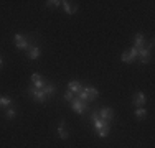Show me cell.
Segmentation results:
<instances>
[{
	"instance_id": "cell-3",
	"label": "cell",
	"mask_w": 155,
	"mask_h": 148,
	"mask_svg": "<svg viewBox=\"0 0 155 148\" xmlns=\"http://www.w3.org/2000/svg\"><path fill=\"white\" fill-rule=\"evenodd\" d=\"M27 92L31 95V99L35 102H40V104H43V102H46L48 101V97H46V94L43 92V89H35L33 86H30L27 89Z\"/></svg>"
},
{
	"instance_id": "cell-6",
	"label": "cell",
	"mask_w": 155,
	"mask_h": 148,
	"mask_svg": "<svg viewBox=\"0 0 155 148\" xmlns=\"http://www.w3.org/2000/svg\"><path fill=\"white\" fill-rule=\"evenodd\" d=\"M150 58H152V51L147 46H143L139 50V54H137V59H135V61H139L140 64H147V63L150 61Z\"/></svg>"
},
{
	"instance_id": "cell-12",
	"label": "cell",
	"mask_w": 155,
	"mask_h": 148,
	"mask_svg": "<svg viewBox=\"0 0 155 148\" xmlns=\"http://www.w3.org/2000/svg\"><path fill=\"white\" fill-rule=\"evenodd\" d=\"M64 125H66V122L61 118L60 124H58V135H60L61 140H68V138H69V133H68V130H66Z\"/></svg>"
},
{
	"instance_id": "cell-20",
	"label": "cell",
	"mask_w": 155,
	"mask_h": 148,
	"mask_svg": "<svg viewBox=\"0 0 155 148\" xmlns=\"http://www.w3.org/2000/svg\"><path fill=\"white\" fill-rule=\"evenodd\" d=\"M120 61L125 63V64H130V63H134V59L130 58V54H129L127 51H124V53L120 54Z\"/></svg>"
},
{
	"instance_id": "cell-23",
	"label": "cell",
	"mask_w": 155,
	"mask_h": 148,
	"mask_svg": "<svg viewBox=\"0 0 155 148\" xmlns=\"http://www.w3.org/2000/svg\"><path fill=\"white\" fill-rule=\"evenodd\" d=\"M127 53H129V54H130V58H132V59H134V61H135V59H137V54H139V48H135V46H132V48H130V50H129V51H127Z\"/></svg>"
},
{
	"instance_id": "cell-1",
	"label": "cell",
	"mask_w": 155,
	"mask_h": 148,
	"mask_svg": "<svg viewBox=\"0 0 155 148\" xmlns=\"http://www.w3.org/2000/svg\"><path fill=\"white\" fill-rule=\"evenodd\" d=\"M71 109L74 114H78V115H84V114H89V104H84L83 101H79L78 97H74L71 101Z\"/></svg>"
},
{
	"instance_id": "cell-17",
	"label": "cell",
	"mask_w": 155,
	"mask_h": 148,
	"mask_svg": "<svg viewBox=\"0 0 155 148\" xmlns=\"http://www.w3.org/2000/svg\"><path fill=\"white\" fill-rule=\"evenodd\" d=\"M78 99H79V101H83L84 104H89V95H87V92H86V87L81 89V92L78 94Z\"/></svg>"
},
{
	"instance_id": "cell-18",
	"label": "cell",
	"mask_w": 155,
	"mask_h": 148,
	"mask_svg": "<svg viewBox=\"0 0 155 148\" xmlns=\"http://www.w3.org/2000/svg\"><path fill=\"white\" fill-rule=\"evenodd\" d=\"M109 132H110V125H106L104 128H101V130L97 132V137H99V138H107Z\"/></svg>"
},
{
	"instance_id": "cell-14",
	"label": "cell",
	"mask_w": 155,
	"mask_h": 148,
	"mask_svg": "<svg viewBox=\"0 0 155 148\" xmlns=\"http://www.w3.org/2000/svg\"><path fill=\"white\" fill-rule=\"evenodd\" d=\"M43 92L46 94V97H48V99L53 97V95L56 94V86H53V84H48V82H46V86L43 87Z\"/></svg>"
},
{
	"instance_id": "cell-8",
	"label": "cell",
	"mask_w": 155,
	"mask_h": 148,
	"mask_svg": "<svg viewBox=\"0 0 155 148\" xmlns=\"http://www.w3.org/2000/svg\"><path fill=\"white\" fill-rule=\"evenodd\" d=\"M31 86L35 87V89H43L46 86V81H45V77L43 76H40L38 72H35V74H31Z\"/></svg>"
},
{
	"instance_id": "cell-5",
	"label": "cell",
	"mask_w": 155,
	"mask_h": 148,
	"mask_svg": "<svg viewBox=\"0 0 155 148\" xmlns=\"http://www.w3.org/2000/svg\"><path fill=\"white\" fill-rule=\"evenodd\" d=\"M145 104H147V95H145V92H142V91H137L134 95H132V105L137 109V107H145Z\"/></svg>"
},
{
	"instance_id": "cell-9",
	"label": "cell",
	"mask_w": 155,
	"mask_h": 148,
	"mask_svg": "<svg viewBox=\"0 0 155 148\" xmlns=\"http://www.w3.org/2000/svg\"><path fill=\"white\" fill-rule=\"evenodd\" d=\"M97 114H99V117L106 122H110L114 118V110L110 109V107H101V110H99Z\"/></svg>"
},
{
	"instance_id": "cell-2",
	"label": "cell",
	"mask_w": 155,
	"mask_h": 148,
	"mask_svg": "<svg viewBox=\"0 0 155 148\" xmlns=\"http://www.w3.org/2000/svg\"><path fill=\"white\" fill-rule=\"evenodd\" d=\"M13 43H15L17 50H25V51H27L28 48L31 46L30 38H28V36H25V35H21V33H17V35H13Z\"/></svg>"
},
{
	"instance_id": "cell-16",
	"label": "cell",
	"mask_w": 155,
	"mask_h": 148,
	"mask_svg": "<svg viewBox=\"0 0 155 148\" xmlns=\"http://www.w3.org/2000/svg\"><path fill=\"white\" fill-rule=\"evenodd\" d=\"M86 92H87V95H89V101H96V99L99 97V91H97L96 87L87 86V87H86Z\"/></svg>"
},
{
	"instance_id": "cell-25",
	"label": "cell",
	"mask_w": 155,
	"mask_h": 148,
	"mask_svg": "<svg viewBox=\"0 0 155 148\" xmlns=\"http://www.w3.org/2000/svg\"><path fill=\"white\" fill-rule=\"evenodd\" d=\"M2 66H3V58L0 56V68H2Z\"/></svg>"
},
{
	"instance_id": "cell-21",
	"label": "cell",
	"mask_w": 155,
	"mask_h": 148,
	"mask_svg": "<svg viewBox=\"0 0 155 148\" xmlns=\"http://www.w3.org/2000/svg\"><path fill=\"white\" fill-rule=\"evenodd\" d=\"M135 117H137V118L147 117V109H143V107H137V109H135Z\"/></svg>"
},
{
	"instance_id": "cell-10",
	"label": "cell",
	"mask_w": 155,
	"mask_h": 148,
	"mask_svg": "<svg viewBox=\"0 0 155 148\" xmlns=\"http://www.w3.org/2000/svg\"><path fill=\"white\" fill-rule=\"evenodd\" d=\"M81 89H83V84H81L79 81L73 79V81H69V82H68V91H71L74 95L79 94V92H81Z\"/></svg>"
},
{
	"instance_id": "cell-24",
	"label": "cell",
	"mask_w": 155,
	"mask_h": 148,
	"mask_svg": "<svg viewBox=\"0 0 155 148\" xmlns=\"http://www.w3.org/2000/svg\"><path fill=\"white\" fill-rule=\"evenodd\" d=\"M73 99H74V94H73L71 91H66L64 92V101H68V102H71Z\"/></svg>"
},
{
	"instance_id": "cell-13",
	"label": "cell",
	"mask_w": 155,
	"mask_h": 148,
	"mask_svg": "<svg viewBox=\"0 0 155 148\" xmlns=\"http://www.w3.org/2000/svg\"><path fill=\"white\" fill-rule=\"evenodd\" d=\"M134 46L139 48V50L145 46V36H143L142 33H135V36H134Z\"/></svg>"
},
{
	"instance_id": "cell-7",
	"label": "cell",
	"mask_w": 155,
	"mask_h": 148,
	"mask_svg": "<svg viewBox=\"0 0 155 148\" xmlns=\"http://www.w3.org/2000/svg\"><path fill=\"white\" fill-rule=\"evenodd\" d=\"M40 56H41V48L40 46H31L27 50V58L30 59V61H36V59H40Z\"/></svg>"
},
{
	"instance_id": "cell-19",
	"label": "cell",
	"mask_w": 155,
	"mask_h": 148,
	"mask_svg": "<svg viewBox=\"0 0 155 148\" xmlns=\"http://www.w3.org/2000/svg\"><path fill=\"white\" fill-rule=\"evenodd\" d=\"M17 117V110L12 109V107H8V109H5V118H8V120H12V118Z\"/></svg>"
},
{
	"instance_id": "cell-4",
	"label": "cell",
	"mask_w": 155,
	"mask_h": 148,
	"mask_svg": "<svg viewBox=\"0 0 155 148\" xmlns=\"http://www.w3.org/2000/svg\"><path fill=\"white\" fill-rule=\"evenodd\" d=\"M91 122H93V128L96 132H99L101 128H104L106 125H110V122H106L99 117L97 112H91Z\"/></svg>"
},
{
	"instance_id": "cell-22",
	"label": "cell",
	"mask_w": 155,
	"mask_h": 148,
	"mask_svg": "<svg viewBox=\"0 0 155 148\" xmlns=\"http://www.w3.org/2000/svg\"><path fill=\"white\" fill-rule=\"evenodd\" d=\"M60 5H61L60 0H48V2H46V7H48V8H58Z\"/></svg>"
},
{
	"instance_id": "cell-11",
	"label": "cell",
	"mask_w": 155,
	"mask_h": 148,
	"mask_svg": "<svg viewBox=\"0 0 155 148\" xmlns=\"http://www.w3.org/2000/svg\"><path fill=\"white\" fill-rule=\"evenodd\" d=\"M61 5H63V8H64V12L66 15H74L78 12V5L76 3H73V2H61Z\"/></svg>"
},
{
	"instance_id": "cell-15",
	"label": "cell",
	"mask_w": 155,
	"mask_h": 148,
	"mask_svg": "<svg viewBox=\"0 0 155 148\" xmlns=\"http://www.w3.org/2000/svg\"><path fill=\"white\" fill-rule=\"evenodd\" d=\"M13 101L10 97H7V95H0V109H8V107H12Z\"/></svg>"
}]
</instances>
